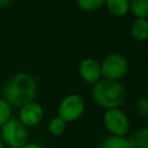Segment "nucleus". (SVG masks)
<instances>
[{"instance_id":"nucleus-1","label":"nucleus","mask_w":148,"mask_h":148,"mask_svg":"<svg viewBox=\"0 0 148 148\" xmlns=\"http://www.w3.org/2000/svg\"><path fill=\"white\" fill-rule=\"evenodd\" d=\"M37 95V83L27 72L15 73L3 88V97L10 106L21 108L32 101Z\"/></svg>"},{"instance_id":"nucleus-2","label":"nucleus","mask_w":148,"mask_h":148,"mask_svg":"<svg viewBox=\"0 0 148 148\" xmlns=\"http://www.w3.org/2000/svg\"><path fill=\"white\" fill-rule=\"evenodd\" d=\"M92 101L103 109L121 108L127 99V90L119 82L109 79H101L92 84Z\"/></svg>"},{"instance_id":"nucleus-3","label":"nucleus","mask_w":148,"mask_h":148,"mask_svg":"<svg viewBox=\"0 0 148 148\" xmlns=\"http://www.w3.org/2000/svg\"><path fill=\"white\" fill-rule=\"evenodd\" d=\"M0 138L9 148H20L28 142L29 133L17 118H10L0 127Z\"/></svg>"},{"instance_id":"nucleus-4","label":"nucleus","mask_w":148,"mask_h":148,"mask_svg":"<svg viewBox=\"0 0 148 148\" xmlns=\"http://www.w3.org/2000/svg\"><path fill=\"white\" fill-rule=\"evenodd\" d=\"M103 124L111 135L126 136L130 133V118L121 108L106 109L103 114Z\"/></svg>"},{"instance_id":"nucleus-5","label":"nucleus","mask_w":148,"mask_h":148,"mask_svg":"<svg viewBox=\"0 0 148 148\" xmlns=\"http://www.w3.org/2000/svg\"><path fill=\"white\" fill-rule=\"evenodd\" d=\"M86 110L84 98L76 92L66 95L58 105V116L67 124L79 120Z\"/></svg>"},{"instance_id":"nucleus-6","label":"nucleus","mask_w":148,"mask_h":148,"mask_svg":"<svg viewBox=\"0 0 148 148\" xmlns=\"http://www.w3.org/2000/svg\"><path fill=\"white\" fill-rule=\"evenodd\" d=\"M130 69L128 60L120 53H110L101 62V72L103 79L119 81Z\"/></svg>"},{"instance_id":"nucleus-7","label":"nucleus","mask_w":148,"mask_h":148,"mask_svg":"<svg viewBox=\"0 0 148 148\" xmlns=\"http://www.w3.org/2000/svg\"><path fill=\"white\" fill-rule=\"evenodd\" d=\"M43 118H44V109L39 103L32 101L20 108L17 119L28 128L39 125L43 121Z\"/></svg>"},{"instance_id":"nucleus-8","label":"nucleus","mask_w":148,"mask_h":148,"mask_svg":"<svg viewBox=\"0 0 148 148\" xmlns=\"http://www.w3.org/2000/svg\"><path fill=\"white\" fill-rule=\"evenodd\" d=\"M80 77L89 84L96 83L98 80L102 79V72H101V62L96 60L95 58H84L79 64L77 68Z\"/></svg>"},{"instance_id":"nucleus-9","label":"nucleus","mask_w":148,"mask_h":148,"mask_svg":"<svg viewBox=\"0 0 148 148\" xmlns=\"http://www.w3.org/2000/svg\"><path fill=\"white\" fill-rule=\"evenodd\" d=\"M131 148H148V127L143 126L134 132L127 138Z\"/></svg>"},{"instance_id":"nucleus-10","label":"nucleus","mask_w":148,"mask_h":148,"mask_svg":"<svg viewBox=\"0 0 148 148\" xmlns=\"http://www.w3.org/2000/svg\"><path fill=\"white\" fill-rule=\"evenodd\" d=\"M131 35L138 42H143L148 37L147 18H135L131 25Z\"/></svg>"},{"instance_id":"nucleus-11","label":"nucleus","mask_w":148,"mask_h":148,"mask_svg":"<svg viewBox=\"0 0 148 148\" xmlns=\"http://www.w3.org/2000/svg\"><path fill=\"white\" fill-rule=\"evenodd\" d=\"M108 10L117 17L125 16L130 12L128 0H105L104 1Z\"/></svg>"},{"instance_id":"nucleus-12","label":"nucleus","mask_w":148,"mask_h":148,"mask_svg":"<svg viewBox=\"0 0 148 148\" xmlns=\"http://www.w3.org/2000/svg\"><path fill=\"white\" fill-rule=\"evenodd\" d=\"M128 7L135 18H147L148 0H128Z\"/></svg>"},{"instance_id":"nucleus-13","label":"nucleus","mask_w":148,"mask_h":148,"mask_svg":"<svg viewBox=\"0 0 148 148\" xmlns=\"http://www.w3.org/2000/svg\"><path fill=\"white\" fill-rule=\"evenodd\" d=\"M98 148H131L127 136H108Z\"/></svg>"},{"instance_id":"nucleus-14","label":"nucleus","mask_w":148,"mask_h":148,"mask_svg":"<svg viewBox=\"0 0 148 148\" xmlns=\"http://www.w3.org/2000/svg\"><path fill=\"white\" fill-rule=\"evenodd\" d=\"M66 128H67V123L64 119H61L59 116L51 118L49 121V125H47V130H49L50 134L53 136L62 135L65 133Z\"/></svg>"},{"instance_id":"nucleus-15","label":"nucleus","mask_w":148,"mask_h":148,"mask_svg":"<svg viewBox=\"0 0 148 148\" xmlns=\"http://www.w3.org/2000/svg\"><path fill=\"white\" fill-rule=\"evenodd\" d=\"M12 118V106L5 98H0V127Z\"/></svg>"},{"instance_id":"nucleus-16","label":"nucleus","mask_w":148,"mask_h":148,"mask_svg":"<svg viewBox=\"0 0 148 148\" xmlns=\"http://www.w3.org/2000/svg\"><path fill=\"white\" fill-rule=\"evenodd\" d=\"M105 0H76L77 6L84 12H94L98 9Z\"/></svg>"},{"instance_id":"nucleus-17","label":"nucleus","mask_w":148,"mask_h":148,"mask_svg":"<svg viewBox=\"0 0 148 148\" xmlns=\"http://www.w3.org/2000/svg\"><path fill=\"white\" fill-rule=\"evenodd\" d=\"M135 111L136 113L142 117V118H147L148 117V98L146 96H140L134 104Z\"/></svg>"},{"instance_id":"nucleus-18","label":"nucleus","mask_w":148,"mask_h":148,"mask_svg":"<svg viewBox=\"0 0 148 148\" xmlns=\"http://www.w3.org/2000/svg\"><path fill=\"white\" fill-rule=\"evenodd\" d=\"M20 148H42V146L38 145V143H36V142H27L25 145H23Z\"/></svg>"},{"instance_id":"nucleus-19","label":"nucleus","mask_w":148,"mask_h":148,"mask_svg":"<svg viewBox=\"0 0 148 148\" xmlns=\"http://www.w3.org/2000/svg\"><path fill=\"white\" fill-rule=\"evenodd\" d=\"M12 2V0H0V7H6Z\"/></svg>"},{"instance_id":"nucleus-20","label":"nucleus","mask_w":148,"mask_h":148,"mask_svg":"<svg viewBox=\"0 0 148 148\" xmlns=\"http://www.w3.org/2000/svg\"><path fill=\"white\" fill-rule=\"evenodd\" d=\"M0 148H5V145H3L2 140H1V138H0Z\"/></svg>"}]
</instances>
